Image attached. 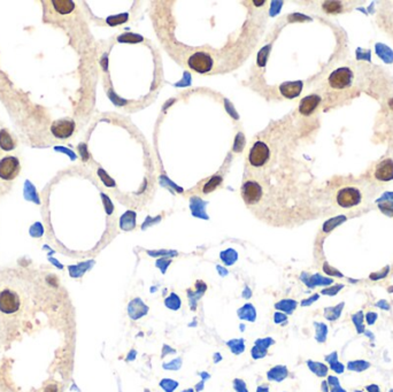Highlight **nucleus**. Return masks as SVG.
<instances>
[{"instance_id": "f257e3e1", "label": "nucleus", "mask_w": 393, "mask_h": 392, "mask_svg": "<svg viewBox=\"0 0 393 392\" xmlns=\"http://www.w3.org/2000/svg\"><path fill=\"white\" fill-rule=\"evenodd\" d=\"M27 286L18 278L0 279V314L16 316L27 308L29 302Z\"/></svg>"}, {"instance_id": "f03ea898", "label": "nucleus", "mask_w": 393, "mask_h": 392, "mask_svg": "<svg viewBox=\"0 0 393 392\" xmlns=\"http://www.w3.org/2000/svg\"><path fill=\"white\" fill-rule=\"evenodd\" d=\"M337 205L348 209L359 206L362 202V193L355 186H343L336 193Z\"/></svg>"}, {"instance_id": "7ed1b4c3", "label": "nucleus", "mask_w": 393, "mask_h": 392, "mask_svg": "<svg viewBox=\"0 0 393 392\" xmlns=\"http://www.w3.org/2000/svg\"><path fill=\"white\" fill-rule=\"evenodd\" d=\"M354 81V74L348 67H340L333 70L328 78L329 87L332 90L342 91L351 88Z\"/></svg>"}, {"instance_id": "20e7f679", "label": "nucleus", "mask_w": 393, "mask_h": 392, "mask_svg": "<svg viewBox=\"0 0 393 392\" xmlns=\"http://www.w3.org/2000/svg\"><path fill=\"white\" fill-rule=\"evenodd\" d=\"M187 65H189L190 69H192L193 71L205 74V72L212 70L214 62L213 59L206 52H196V53H193L189 58Z\"/></svg>"}, {"instance_id": "39448f33", "label": "nucleus", "mask_w": 393, "mask_h": 392, "mask_svg": "<svg viewBox=\"0 0 393 392\" xmlns=\"http://www.w3.org/2000/svg\"><path fill=\"white\" fill-rule=\"evenodd\" d=\"M21 164L15 157H5L0 160V179L4 181H12L19 175Z\"/></svg>"}, {"instance_id": "423d86ee", "label": "nucleus", "mask_w": 393, "mask_h": 392, "mask_svg": "<svg viewBox=\"0 0 393 392\" xmlns=\"http://www.w3.org/2000/svg\"><path fill=\"white\" fill-rule=\"evenodd\" d=\"M269 147L263 141H256L250 151L249 161L254 167H261L269 159Z\"/></svg>"}, {"instance_id": "0eeeda50", "label": "nucleus", "mask_w": 393, "mask_h": 392, "mask_svg": "<svg viewBox=\"0 0 393 392\" xmlns=\"http://www.w3.org/2000/svg\"><path fill=\"white\" fill-rule=\"evenodd\" d=\"M242 196L247 205H254L262 197V187L254 181H247L242 187Z\"/></svg>"}, {"instance_id": "6e6552de", "label": "nucleus", "mask_w": 393, "mask_h": 392, "mask_svg": "<svg viewBox=\"0 0 393 392\" xmlns=\"http://www.w3.org/2000/svg\"><path fill=\"white\" fill-rule=\"evenodd\" d=\"M52 134L60 139L69 138L75 131V122L69 118H62V120L55 121L51 127Z\"/></svg>"}, {"instance_id": "1a4fd4ad", "label": "nucleus", "mask_w": 393, "mask_h": 392, "mask_svg": "<svg viewBox=\"0 0 393 392\" xmlns=\"http://www.w3.org/2000/svg\"><path fill=\"white\" fill-rule=\"evenodd\" d=\"M374 179L377 182L388 183L393 180V160L385 159L377 163L374 170Z\"/></svg>"}, {"instance_id": "9d476101", "label": "nucleus", "mask_w": 393, "mask_h": 392, "mask_svg": "<svg viewBox=\"0 0 393 392\" xmlns=\"http://www.w3.org/2000/svg\"><path fill=\"white\" fill-rule=\"evenodd\" d=\"M320 103H321V97H320V95L316 94L307 95V97H305L301 101H300L299 105L300 114L305 115V116H308V115L314 113V111L318 108Z\"/></svg>"}, {"instance_id": "9b49d317", "label": "nucleus", "mask_w": 393, "mask_h": 392, "mask_svg": "<svg viewBox=\"0 0 393 392\" xmlns=\"http://www.w3.org/2000/svg\"><path fill=\"white\" fill-rule=\"evenodd\" d=\"M147 312L148 306H146V304L140 298H135L134 300L129 302L128 313L133 320H138V319L143 318L144 315L147 314Z\"/></svg>"}, {"instance_id": "f8f14e48", "label": "nucleus", "mask_w": 393, "mask_h": 392, "mask_svg": "<svg viewBox=\"0 0 393 392\" xmlns=\"http://www.w3.org/2000/svg\"><path fill=\"white\" fill-rule=\"evenodd\" d=\"M302 82L296 81V82H285L279 87V91L283 97L287 98V99H293V98L298 97L301 93L302 90Z\"/></svg>"}, {"instance_id": "ddd939ff", "label": "nucleus", "mask_w": 393, "mask_h": 392, "mask_svg": "<svg viewBox=\"0 0 393 392\" xmlns=\"http://www.w3.org/2000/svg\"><path fill=\"white\" fill-rule=\"evenodd\" d=\"M196 288H197L196 291H192V290H189V291H187V297H189L190 306H191V309H192V311L196 309L198 299H199L200 297H203L205 291L207 290V285L205 284L203 281H198L196 283Z\"/></svg>"}, {"instance_id": "4468645a", "label": "nucleus", "mask_w": 393, "mask_h": 392, "mask_svg": "<svg viewBox=\"0 0 393 392\" xmlns=\"http://www.w3.org/2000/svg\"><path fill=\"white\" fill-rule=\"evenodd\" d=\"M287 375H289V371H287V368L285 366H275V367H273L272 369L268 370L267 378L269 381L282 382L287 377Z\"/></svg>"}, {"instance_id": "2eb2a0df", "label": "nucleus", "mask_w": 393, "mask_h": 392, "mask_svg": "<svg viewBox=\"0 0 393 392\" xmlns=\"http://www.w3.org/2000/svg\"><path fill=\"white\" fill-rule=\"evenodd\" d=\"M16 146V141L7 130H0V147L4 151H12Z\"/></svg>"}, {"instance_id": "dca6fc26", "label": "nucleus", "mask_w": 393, "mask_h": 392, "mask_svg": "<svg viewBox=\"0 0 393 392\" xmlns=\"http://www.w3.org/2000/svg\"><path fill=\"white\" fill-rule=\"evenodd\" d=\"M238 316L242 320L254 322L256 320V311L252 304L244 305L242 308L238 309Z\"/></svg>"}, {"instance_id": "f3484780", "label": "nucleus", "mask_w": 393, "mask_h": 392, "mask_svg": "<svg viewBox=\"0 0 393 392\" xmlns=\"http://www.w3.org/2000/svg\"><path fill=\"white\" fill-rule=\"evenodd\" d=\"M227 345L233 354H240L245 351V341L243 338L231 339L227 343Z\"/></svg>"}, {"instance_id": "a211bd4d", "label": "nucleus", "mask_w": 393, "mask_h": 392, "mask_svg": "<svg viewBox=\"0 0 393 392\" xmlns=\"http://www.w3.org/2000/svg\"><path fill=\"white\" fill-rule=\"evenodd\" d=\"M136 223V215L134 212H127L121 217V228L124 230H131L135 228Z\"/></svg>"}, {"instance_id": "6ab92c4d", "label": "nucleus", "mask_w": 393, "mask_h": 392, "mask_svg": "<svg viewBox=\"0 0 393 392\" xmlns=\"http://www.w3.org/2000/svg\"><path fill=\"white\" fill-rule=\"evenodd\" d=\"M54 8L60 13V14H69V13L72 12L75 5L72 1H69V0H64V1H53Z\"/></svg>"}, {"instance_id": "aec40b11", "label": "nucleus", "mask_w": 393, "mask_h": 392, "mask_svg": "<svg viewBox=\"0 0 393 392\" xmlns=\"http://www.w3.org/2000/svg\"><path fill=\"white\" fill-rule=\"evenodd\" d=\"M164 305H166V307L173 309V311H177V309L181 308L182 305L181 298L178 297L175 292H171L170 295L164 299Z\"/></svg>"}, {"instance_id": "412c9836", "label": "nucleus", "mask_w": 393, "mask_h": 392, "mask_svg": "<svg viewBox=\"0 0 393 392\" xmlns=\"http://www.w3.org/2000/svg\"><path fill=\"white\" fill-rule=\"evenodd\" d=\"M343 8H344V6L339 1H325L323 4V9L328 14H338L343 11Z\"/></svg>"}, {"instance_id": "4be33fe9", "label": "nucleus", "mask_w": 393, "mask_h": 392, "mask_svg": "<svg viewBox=\"0 0 393 392\" xmlns=\"http://www.w3.org/2000/svg\"><path fill=\"white\" fill-rule=\"evenodd\" d=\"M221 259H222V261L226 263L227 266H231L237 261V259H238V254H237V252L234 251V250L229 249V250H227V251L221 253Z\"/></svg>"}, {"instance_id": "5701e85b", "label": "nucleus", "mask_w": 393, "mask_h": 392, "mask_svg": "<svg viewBox=\"0 0 393 392\" xmlns=\"http://www.w3.org/2000/svg\"><path fill=\"white\" fill-rule=\"evenodd\" d=\"M204 207H205V204L201 202L200 199H196V198L192 199V203H191V208H192L193 215L203 217V219H207V215L204 212Z\"/></svg>"}, {"instance_id": "b1692460", "label": "nucleus", "mask_w": 393, "mask_h": 392, "mask_svg": "<svg viewBox=\"0 0 393 392\" xmlns=\"http://www.w3.org/2000/svg\"><path fill=\"white\" fill-rule=\"evenodd\" d=\"M178 385L180 383L177 381L171 380V378H163L160 381V387L163 389L164 392H174L178 388Z\"/></svg>"}, {"instance_id": "393cba45", "label": "nucleus", "mask_w": 393, "mask_h": 392, "mask_svg": "<svg viewBox=\"0 0 393 392\" xmlns=\"http://www.w3.org/2000/svg\"><path fill=\"white\" fill-rule=\"evenodd\" d=\"M221 182H222V177H220V176H213L212 179H210L206 184H205V186H204V190H203V191H204L205 193L212 192L213 190H215L216 187L220 185Z\"/></svg>"}, {"instance_id": "a878e982", "label": "nucleus", "mask_w": 393, "mask_h": 392, "mask_svg": "<svg viewBox=\"0 0 393 392\" xmlns=\"http://www.w3.org/2000/svg\"><path fill=\"white\" fill-rule=\"evenodd\" d=\"M275 307L277 309H280V311H284V312L289 313V314H291L292 311L296 307V302L292 300H282V301L277 302V304L275 305Z\"/></svg>"}, {"instance_id": "bb28decb", "label": "nucleus", "mask_w": 393, "mask_h": 392, "mask_svg": "<svg viewBox=\"0 0 393 392\" xmlns=\"http://www.w3.org/2000/svg\"><path fill=\"white\" fill-rule=\"evenodd\" d=\"M182 364H183V361H182V358H176V359H174V360H171L169 362H164V364L162 365V367H163V369H166V370L176 371L178 369H181Z\"/></svg>"}, {"instance_id": "cd10ccee", "label": "nucleus", "mask_w": 393, "mask_h": 392, "mask_svg": "<svg viewBox=\"0 0 393 392\" xmlns=\"http://www.w3.org/2000/svg\"><path fill=\"white\" fill-rule=\"evenodd\" d=\"M274 344H275V341H274V339L270 338V337L260 338V339H256V341H255L256 346H259L261 348H265V350H268V347L272 346V345H274Z\"/></svg>"}, {"instance_id": "c85d7f7f", "label": "nucleus", "mask_w": 393, "mask_h": 392, "mask_svg": "<svg viewBox=\"0 0 393 392\" xmlns=\"http://www.w3.org/2000/svg\"><path fill=\"white\" fill-rule=\"evenodd\" d=\"M267 353H268V352H267V350H265V348H261L259 346H256V345H254L252 350H251V354H252V358L254 359V360L265 358L267 355Z\"/></svg>"}, {"instance_id": "c756f323", "label": "nucleus", "mask_w": 393, "mask_h": 392, "mask_svg": "<svg viewBox=\"0 0 393 392\" xmlns=\"http://www.w3.org/2000/svg\"><path fill=\"white\" fill-rule=\"evenodd\" d=\"M308 365H309L310 369H312L314 373L318 374L319 376H323V375L326 373V369L324 368V366L321 364H315V362L308 361Z\"/></svg>"}, {"instance_id": "7c9ffc66", "label": "nucleus", "mask_w": 393, "mask_h": 392, "mask_svg": "<svg viewBox=\"0 0 393 392\" xmlns=\"http://www.w3.org/2000/svg\"><path fill=\"white\" fill-rule=\"evenodd\" d=\"M127 20H128L127 14H120V15L111 16V18H108L107 22L110 23L111 25H117V24H121L122 22H125Z\"/></svg>"}, {"instance_id": "2f4dec72", "label": "nucleus", "mask_w": 393, "mask_h": 392, "mask_svg": "<svg viewBox=\"0 0 393 392\" xmlns=\"http://www.w3.org/2000/svg\"><path fill=\"white\" fill-rule=\"evenodd\" d=\"M233 389L236 390V392H249L246 387V383L240 378H236L233 380Z\"/></svg>"}, {"instance_id": "473e14b6", "label": "nucleus", "mask_w": 393, "mask_h": 392, "mask_svg": "<svg viewBox=\"0 0 393 392\" xmlns=\"http://www.w3.org/2000/svg\"><path fill=\"white\" fill-rule=\"evenodd\" d=\"M170 262H171L170 259H160L157 261V267L161 269L162 274H164V273H166L167 267L170 265Z\"/></svg>"}, {"instance_id": "72a5a7b5", "label": "nucleus", "mask_w": 393, "mask_h": 392, "mask_svg": "<svg viewBox=\"0 0 393 392\" xmlns=\"http://www.w3.org/2000/svg\"><path fill=\"white\" fill-rule=\"evenodd\" d=\"M274 321H275V323H282V322H285L286 321V315L282 314V313H276L275 315H274Z\"/></svg>"}, {"instance_id": "f704fd0d", "label": "nucleus", "mask_w": 393, "mask_h": 392, "mask_svg": "<svg viewBox=\"0 0 393 392\" xmlns=\"http://www.w3.org/2000/svg\"><path fill=\"white\" fill-rule=\"evenodd\" d=\"M169 353H176V351H175L174 348H171L170 346H168V345L164 344L162 347V355H161V357L164 358L167 354H169Z\"/></svg>"}, {"instance_id": "c9c22d12", "label": "nucleus", "mask_w": 393, "mask_h": 392, "mask_svg": "<svg viewBox=\"0 0 393 392\" xmlns=\"http://www.w3.org/2000/svg\"><path fill=\"white\" fill-rule=\"evenodd\" d=\"M242 296H243V298H246V299H249V298L252 297V291H251V289L249 288V286H245V289H244Z\"/></svg>"}, {"instance_id": "e433bc0d", "label": "nucleus", "mask_w": 393, "mask_h": 392, "mask_svg": "<svg viewBox=\"0 0 393 392\" xmlns=\"http://www.w3.org/2000/svg\"><path fill=\"white\" fill-rule=\"evenodd\" d=\"M136 355H137V352L135 350H131L130 352H129L128 357H127V359H125V360H127V361H134L135 359H136Z\"/></svg>"}, {"instance_id": "4c0bfd02", "label": "nucleus", "mask_w": 393, "mask_h": 392, "mask_svg": "<svg viewBox=\"0 0 393 392\" xmlns=\"http://www.w3.org/2000/svg\"><path fill=\"white\" fill-rule=\"evenodd\" d=\"M204 387H205V381L201 380L199 383L196 384V388H194V389H196L197 392H200V391L204 390Z\"/></svg>"}, {"instance_id": "58836bf2", "label": "nucleus", "mask_w": 393, "mask_h": 392, "mask_svg": "<svg viewBox=\"0 0 393 392\" xmlns=\"http://www.w3.org/2000/svg\"><path fill=\"white\" fill-rule=\"evenodd\" d=\"M256 392H269V388L267 385H260V387H257Z\"/></svg>"}, {"instance_id": "ea45409f", "label": "nucleus", "mask_w": 393, "mask_h": 392, "mask_svg": "<svg viewBox=\"0 0 393 392\" xmlns=\"http://www.w3.org/2000/svg\"><path fill=\"white\" fill-rule=\"evenodd\" d=\"M200 377H201V380L206 382L207 380H209V378H210V375L208 373H206V371H203V373H200Z\"/></svg>"}, {"instance_id": "a19ab883", "label": "nucleus", "mask_w": 393, "mask_h": 392, "mask_svg": "<svg viewBox=\"0 0 393 392\" xmlns=\"http://www.w3.org/2000/svg\"><path fill=\"white\" fill-rule=\"evenodd\" d=\"M217 271H219L221 276H227L228 275V271H226V269L222 268L221 266H217Z\"/></svg>"}, {"instance_id": "79ce46f5", "label": "nucleus", "mask_w": 393, "mask_h": 392, "mask_svg": "<svg viewBox=\"0 0 393 392\" xmlns=\"http://www.w3.org/2000/svg\"><path fill=\"white\" fill-rule=\"evenodd\" d=\"M221 360H222V355H221L220 353L214 354V362H215V364H217V362H220Z\"/></svg>"}, {"instance_id": "37998d69", "label": "nucleus", "mask_w": 393, "mask_h": 392, "mask_svg": "<svg viewBox=\"0 0 393 392\" xmlns=\"http://www.w3.org/2000/svg\"><path fill=\"white\" fill-rule=\"evenodd\" d=\"M182 392H194L193 389H186V390H183Z\"/></svg>"}, {"instance_id": "c03bdc74", "label": "nucleus", "mask_w": 393, "mask_h": 392, "mask_svg": "<svg viewBox=\"0 0 393 392\" xmlns=\"http://www.w3.org/2000/svg\"><path fill=\"white\" fill-rule=\"evenodd\" d=\"M144 392H151V391H150V390H148V389H145V390H144Z\"/></svg>"}]
</instances>
